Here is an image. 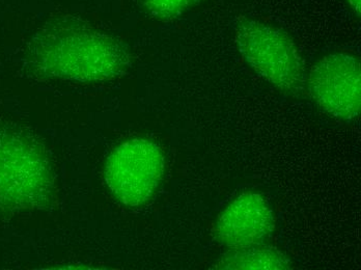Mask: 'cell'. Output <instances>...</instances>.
I'll return each instance as SVG.
<instances>
[{
    "instance_id": "6da1fadb",
    "label": "cell",
    "mask_w": 361,
    "mask_h": 270,
    "mask_svg": "<svg viewBox=\"0 0 361 270\" xmlns=\"http://www.w3.org/2000/svg\"><path fill=\"white\" fill-rule=\"evenodd\" d=\"M32 59L39 70L69 80H103L120 73L128 54L116 39L81 28L54 30L35 42Z\"/></svg>"
},
{
    "instance_id": "7a4b0ae2",
    "label": "cell",
    "mask_w": 361,
    "mask_h": 270,
    "mask_svg": "<svg viewBox=\"0 0 361 270\" xmlns=\"http://www.w3.org/2000/svg\"><path fill=\"white\" fill-rule=\"evenodd\" d=\"M47 157L30 136L0 128V209H39L54 197Z\"/></svg>"
},
{
    "instance_id": "3957f363",
    "label": "cell",
    "mask_w": 361,
    "mask_h": 270,
    "mask_svg": "<svg viewBox=\"0 0 361 270\" xmlns=\"http://www.w3.org/2000/svg\"><path fill=\"white\" fill-rule=\"evenodd\" d=\"M235 32L240 54L259 78L288 95L305 89V63L288 32L243 16L235 22Z\"/></svg>"
},
{
    "instance_id": "277c9868",
    "label": "cell",
    "mask_w": 361,
    "mask_h": 270,
    "mask_svg": "<svg viewBox=\"0 0 361 270\" xmlns=\"http://www.w3.org/2000/svg\"><path fill=\"white\" fill-rule=\"evenodd\" d=\"M164 168V155L158 145L147 138H133L109 155L105 180L118 202L128 207H138L153 197Z\"/></svg>"
},
{
    "instance_id": "5b68a950",
    "label": "cell",
    "mask_w": 361,
    "mask_h": 270,
    "mask_svg": "<svg viewBox=\"0 0 361 270\" xmlns=\"http://www.w3.org/2000/svg\"><path fill=\"white\" fill-rule=\"evenodd\" d=\"M305 87L319 109L351 122L361 111L360 59L350 54H331L319 59L305 78Z\"/></svg>"
},
{
    "instance_id": "8992f818",
    "label": "cell",
    "mask_w": 361,
    "mask_h": 270,
    "mask_svg": "<svg viewBox=\"0 0 361 270\" xmlns=\"http://www.w3.org/2000/svg\"><path fill=\"white\" fill-rule=\"evenodd\" d=\"M275 228L274 212L259 193L247 192L237 197L218 216L215 236L228 250L264 245Z\"/></svg>"
},
{
    "instance_id": "52a82bcc",
    "label": "cell",
    "mask_w": 361,
    "mask_h": 270,
    "mask_svg": "<svg viewBox=\"0 0 361 270\" xmlns=\"http://www.w3.org/2000/svg\"><path fill=\"white\" fill-rule=\"evenodd\" d=\"M215 269L226 270H286L292 262L283 252L270 245H253L244 249L230 250L222 254Z\"/></svg>"
},
{
    "instance_id": "ba28073f",
    "label": "cell",
    "mask_w": 361,
    "mask_h": 270,
    "mask_svg": "<svg viewBox=\"0 0 361 270\" xmlns=\"http://www.w3.org/2000/svg\"><path fill=\"white\" fill-rule=\"evenodd\" d=\"M200 0H142L147 12L159 20L177 18Z\"/></svg>"
},
{
    "instance_id": "9c48e42d",
    "label": "cell",
    "mask_w": 361,
    "mask_h": 270,
    "mask_svg": "<svg viewBox=\"0 0 361 270\" xmlns=\"http://www.w3.org/2000/svg\"><path fill=\"white\" fill-rule=\"evenodd\" d=\"M350 10L354 13L356 17H360L361 0H345Z\"/></svg>"
}]
</instances>
